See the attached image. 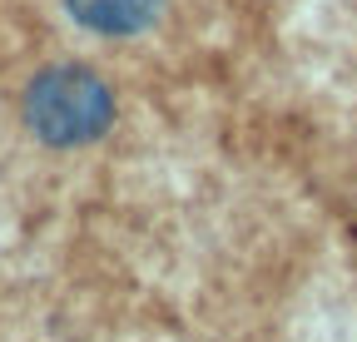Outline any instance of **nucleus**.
I'll return each mask as SVG.
<instances>
[]
</instances>
